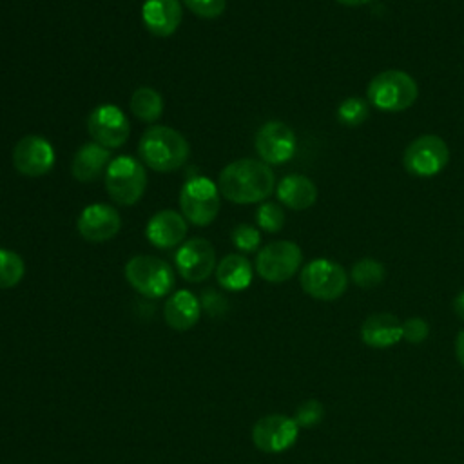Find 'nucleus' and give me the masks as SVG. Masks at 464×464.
<instances>
[{
    "mask_svg": "<svg viewBox=\"0 0 464 464\" xmlns=\"http://www.w3.org/2000/svg\"><path fill=\"white\" fill-rule=\"evenodd\" d=\"M121 228L120 212L107 203L87 205L78 218V232L91 243L112 239Z\"/></svg>",
    "mask_w": 464,
    "mask_h": 464,
    "instance_id": "15",
    "label": "nucleus"
},
{
    "mask_svg": "<svg viewBox=\"0 0 464 464\" xmlns=\"http://www.w3.org/2000/svg\"><path fill=\"white\" fill-rule=\"evenodd\" d=\"M303 252L292 241H274L263 246L256 257L257 274L268 283L288 281L301 266Z\"/></svg>",
    "mask_w": 464,
    "mask_h": 464,
    "instance_id": "9",
    "label": "nucleus"
},
{
    "mask_svg": "<svg viewBox=\"0 0 464 464\" xmlns=\"http://www.w3.org/2000/svg\"><path fill=\"white\" fill-rule=\"evenodd\" d=\"M343 5H350V7H355V5H362V4H368L370 0H335Z\"/></svg>",
    "mask_w": 464,
    "mask_h": 464,
    "instance_id": "34",
    "label": "nucleus"
},
{
    "mask_svg": "<svg viewBox=\"0 0 464 464\" xmlns=\"http://www.w3.org/2000/svg\"><path fill=\"white\" fill-rule=\"evenodd\" d=\"M450 161V149L446 141L435 134H422L415 138L404 150V169L419 178L439 174Z\"/></svg>",
    "mask_w": 464,
    "mask_h": 464,
    "instance_id": "8",
    "label": "nucleus"
},
{
    "mask_svg": "<svg viewBox=\"0 0 464 464\" xmlns=\"http://www.w3.org/2000/svg\"><path fill=\"white\" fill-rule=\"evenodd\" d=\"M138 154L141 161L158 172H172L185 165L190 147L188 141L172 127L152 125L149 127L138 143Z\"/></svg>",
    "mask_w": 464,
    "mask_h": 464,
    "instance_id": "2",
    "label": "nucleus"
},
{
    "mask_svg": "<svg viewBox=\"0 0 464 464\" xmlns=\"http://www.w3.org/2000/svg\"><path fill=\"white\" fill-rule=\"evenodd\" d=\"M276 185L274 170L265 161L243 158L228 163L218 178L219 194L239 205L266 199Z\"/></svg>",
    "mask_w": 464,
    "mask_h": 464,
    "instance_id": "1",
    "label": "nucleus"
},
{
    "mask_svg": "<svg viewBox=\"0 0 464 464\" xmlns=\"http://www.w3.org/2000/svg\"><path fill=\"white\" fill-rule=\"evenodd\" d=\"M125 279L145 297H163L174 286V272L160 257L134 256L125 265Z\"/></svg>",
    "mask_w": 464,
    "mask_h": 464,
    "instance_id": "5",
    "label": "nucleus"
},
{
    "mask_svg": "<svg viewBox=\"0 0 464 464\" xmlns=\"http://www.w3.org/2000/svg\"><path fill=\"white\" fill-rule=\"evenodd\" d=\"M323 415H324L323 404L315 399H310L297 406L294 420L297 422L299 428H312L323 420Z\"/></svg>",
    "mask_w": 464,
    "mask_h": 464,
    "instance_id": "28",
    "label": "nucleus"
},
{
    "mask_svg": "<svg viewBox=\"0 0 464 464\" xmlns=\"http://www.w3.org/2000/svg\"><path fill=\"white\" fill-rule=\"evenodd\" d=\"M141 20L149 33L167 38L176 33L181 24L179 0H145L141 5Z\"/></svg>",
    "mask_w": 464,
    "mask_h": 464,
    "instance_id": "17",
    "label": "nucleus"
},
{
    "mask_svg": "<svg viewBox=\"0 0 464 464\" xmlns=\"http://www.w3.org/2000/svg\"><path fill=\"white\" fill-rule=\"evenodd\" d=\"M277 198L292 210H304L317 199L315 183L301 174L285 176L277 185Z\"/></svg>",
    "mask_w": 464,
    "mask_h": 464,
    "instance_id": "20",
    "label": "nucleus"
},
{
    "mask_svg": "<svg viewBox=\"0 0 464 464\" xmlns=\"http://www.w3.org/2000/svg\"><path fill=\"white\" fill-rule=\"evenodd\" d=\"M183 4L199 18H218L227 7V0H183Z\"/></svg>",
    "mask_w": 464,
    "mask_h": 464,
    "instance_id": "30",
    "label": "nucleus"
},
{
    "mask_svg": "<svg viewBox=\"0 0 464 464\" xmlns=\"http://www.w3.org/2000/svg\"><path fill=\"white\" fill-rule=\"evenodd\" d=\"M337 118L343 125L357 127L368 118V103L362 98L350 96L337 107Z\"/></svg>",
    "mask_w": 464,
    "mask_h": 464,
    "instance_id": "26",
    "label": "nucleus"
},
{
    "mask_svg": "<svg viewBox=\"0 0 464 464\" xmlns=\"http://www.w3.org/2000/svg\"><path fill=\"white\" fill-rule=\"evenodd\" d=\"M216 279L225 290H245L252 283V265L241 254H228L216 266Z\"/></svg>",
    "mask_w": 464,
    "mask_h": 464,
    "instance_id": "22",
    "label": "nucleus"
},
{
    "mask_svg": "<svg viewBox=\"0 0 464 464\" xmlns=\"http://www.w3.org/2000/svg\"><path fill=\"white\" fill-rule=\"evenodd\" d=\"M87 130L98 145L105 149H118L127 141L130 134V123L120 107L103 103L89 114Z\"/></svg>",
    "mask_w": 464,
    "mask_h": 464,
    "instance_id": "11",
    "label": "nucleus"
},
{
    "mask_svg": "<svg viewBox=\"0 0 464 464\" xmlns=\"http://www.w3.org/2000/svg\"><path fill=\"white\" fill-rule=\"evenodd\" d=\"M105 188L120 205H134L147 188V170L141 161L132 156L114 158L105 170Z\"/></svg>",
    "mask_w": 464,
    "mask_h": 464,
    "instance_id": "4",
    "label": "nucleus"
},
{
    "mask_svg": "<svg viewBox=\"0 0 464 464\" xmlns=\"http://www.w3.org/2000/svg\"><path fill=\"white\" fill-rule=\"evenodd\" d=\"M453 310H455V314H457L460 319H464V292H460V294L455 297V301H453Z\"/></svg>",
    "mask_w": 464,
    "mask_h": 464,
    "instance_id": "33",
    "label": "nucleus"
},
{
    "mask_svg": "<svg viewBox=\"0 0 464 464\" xmlns=\"http://www.w3.org/2000/svg\"><path fill=\"white\" fill-rule=\"evenodd\" d=\"M221 194L218 185H214L205 176H194L185 181L179 192V207L183 218L192 225L205 227L212 223L219 212Z\"/></svg>",
    "mask_w": 464,
    "mask_h": 464,
    "instance_id": "6",
    "label": "nucleus"
},
{
    "mask_svg": "<svg viewBox=\"0 0 464 464\" xmlns=\"http://www.w3.org/2000/svg\"><path fill=\"white\" fill-rule=\"evenodd\" d=\"M254 145L265 163H285L295 152V134L286 123L272 120L259 127L254 138Z\"/></svg>",
    "mask_w": 464,
    "mask_h": 464,
    "instance_id": "12",
    "label": "nucleus"
},
{
    "mask_svg": "<svg viewBox=\"0 0 464 464\" xmlns=\"http://www.w3.org/2000/svg\"><path fill=\"white\" fill-rule=\"evenodd\" d=\"M25 274L24 259L9 248H0V290L16 286Z\"/></svg>",
    "mask_w": 464,
    "mask_h": 464,
    "instance_id": "25",
    "label": "nucleus"
},
{
    "mask_svg": "<svg viewBox=\"0 0 464 464\" xmlns=\"http://www.w3.org/2000/svg\"><path fill=\"white\" fill-rule=\"evenodd\" d=\"M361 339L372 348H388L402 339V323L386 312L373 314L362 323Z\"/></svg>",
    "mask_w": 464,
    "mask_h": 464,
    "instance_id": "19",
    "label": "nucleus"
},
{
    "mask_svg": "<svg viewBox=\"0 0 464 464\" xmlns=\"http://www.w3.org/2000/svg\"><path fill=\"white\" fill-rule=\"evenodd\" d=\"M109 156H111L109 149L98 145L96 141L85 143L76 150L72 158L71 172L78 181L89 183L103 172L105 165L109 163Z\"/></svg>",
    "mask_w": 464,
    "mask_h": 464,
    "instance_id": "21",
    "label": "nucleus"
},
{
    "mask_svg": "<svg viewBox=\"0 0 464 464\" xmlns=\"http://www.w3.org/2000/svg\"><path fill=\"white\" fill-rule=\"evenodd\" d=\"M299 426L294 417L270 413L261 417L252 428V442L263 453H283L297 440Z\"/></svg>",
    "mask_w": 464,
    "mask_h": 464,
    "instance_id": "10",
    "label": "nucleus"
},
{
    "mask_svg": "<svg viewBox=\"0 0 464 464\" xmlns=\"http://www.w3.org/2000/svg\"><path fill=\"white\" fill-rule=\"evenodd\" d=\"M232 243L241 252H254L261 243V234L257 228L243 223L232 230Z\"/></svg>",
    "mask_w": 464,
    "mask_h": 464,
    "instance_id": "29",
    "label": "nucleus"
},
{
    "mask_svg": "<svg viewBox=\"0 0 464 464\" xmlns=\"http://www.w3.org/2000/svg\"><path fill=\"white\" fill-rule=\"evenodd\" d=\"M13 165L24 176H44L54 165V149L44 136L27 134L13 149Z\"/></svg>",
    "mask_w": 464,
    "mask_h": 464,
    "instance_id": "14",
    "label": "nucleus"
},
{
    "mask_svg": "<svg viewBox=\"0 0 464 464\" xmlns=\"http://www.w3.org/2000/svg\"><path fill=\"white\" fill-rule=\"evenodd\" d=\"M352 281L361 286V288H373L377 285H381L384 281V276H386V270H384V265L379 263L377 259H372V257H364L361 261H357L353 266H352Z\"/></svg>",
    "mask_w": 464,
    "mask_h": 464,
    "instance_id": "24",
    "label": "nucleus"
},
{
    "mask_svg": "<svg viewBox=\"0 0 464 464\" xmlns=\"http://www.w3.org/2000/svg\"><path fill=\"white\" fill-rule=\"evenodd\" d=\"M366 94L373 107L384 112H399L415 103L419 87L408 72L390 69L375 74L370 80Z\"/></svg>",
    "mask_w": 464,
    "mask_h": 464,
    "instance_id": "3",
    "label": "nucleus"
},
{
    "mask_svg": "<svg viewBox=\"0 0 464 464\" xmlns=\"http://www.w3.org/2000/svg\"><path fill=\"white\" fill-rule=\"evenodd\" d=\"M130 111L141 121L152 123L163 112V98L150 87H140L130 96Z\"/></svg>",
    "mask_w": 464,
    "mask_h": 464,
    "instance_id": "23",
    "label": "nucleus"
},
{
    "mask_svg": "<svg viewBox=\"0 0 464 464\" xmlns=\"http://www.w3.org/2000/svg\"><path fill=\"white\" fill-rule=\"evenodd\" d=\"M145 234L156 248H172L185 239L187 219L176 210H160L149 219Z\"/></svg>",
    "mask_w": 464,
    "mask_h": 464,
    "instance_id": "16",
    "label": "nucleus"
},
{
    "mask_svg": "<svg viewBox=\"0 0 464 464\" xmlns=\"http://www.w3.org/2000/svg\"><path fill=\"white\" fill-rule=\"evenodd\" d=\"M430 334V326L424 319L420 317H410L402 323V339H406L408 343H422Z\"/></svg>",
    "mask_w": 464,
    "mask_h": 464,
    "instance_id": "31",
    "label": "nucleus"
},
{
    "mask_svg": "<svg viewBox=\"0 0 464 464\" xmlns=\"http://www.w3.org/2000/svg\"><path fill=\"white\" fill-rule=\"evenodd\" d=\"M301 286L314 299L334 301L344 294L348 276L346 270L335 261L314 259L301 270Z\"/></svg>",
    "mask_w": 464,
    "mask_h": 464,
    "instance_id": "7",
    "label": "nucleus"
},
{
    "mask_svg": "<svg viewBox=\"0 0 464 464\" xmlns=\"http://www.w3.org/2000/svg\"><path fill=\"white\" fill-rule=\"evenodd\" d=\"M199 312H201L199 299L190 290L174 292L163 306L165 323L176 332L190 330L198 323Z\"/></svg>",
    "mask_w": 464,
    "mask_h": 464,
    "instance_id": "18",
    "label": "nucleus"
},
{
    "mask_svg": "<svg viewBox=\"0 0 464 464\" xmlns=\"http://www.w3.org/2000/svg\"><path fill=\"white\" fill-rule=\"evenodd\" d=\"M176 268L185 281H205L216 268V250L212 243L203 237H192L181 243L176 252Z\"/></svg>",
    "mask_w": 464,
    "mask_h": 464,
    "instance_id": "13",
    "label": "nucleus"
},
{
    "mask_svg": "<svg viewBox=\"0 0 464 464\" xmlns=\"http://www.w3.org/2000/svg\"><path fill=\"white\" fill-rule=\"evenodd\" d=\"M256 221L265 232H279L285 225V212L277 203H263L256 212Z\"/></svg>",
    "mask_w": 464,
    "mask_h": 464,
    "instance_id": "27",
    "label": "nucleus"
},
{
    "mask_svg": "<svg viewBox=\"0 0 464 464\" xmlns=\"http://www.w3.org/2000/svg\"><path fill=\"white\" fill-rule=\"evenodd\" d=\"M455 353H457V359H459L460 366L464 368V330H460L459 335H457V341H455Z\"/></svg>",
    "mask_w": 464,
    "mask_h": 464,
    "instance_id": "32",
    "label": "nucleus"
}]
</instances>
